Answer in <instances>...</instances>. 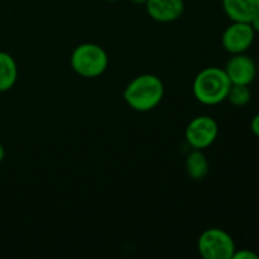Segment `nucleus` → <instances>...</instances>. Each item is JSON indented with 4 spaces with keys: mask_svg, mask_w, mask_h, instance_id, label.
<instances>
[{
    "mask_svg": "<svg viewBox=\"0 0 259 259\" xmlns=\"http://www.w3.org/2000/svg\"><path fill=\"white\" fill-rule=\"evenodd\" d=\"M250 131H252V133L254 134L257 138H259V113L255 114V115L253 116L252 121H250Z\"/></svg>",
    "mask_w": 259,
    "mask_h": 259,
    "instance_id": "14",
    "label": "nucleus"
},
{
    "mask_svg": "<svg viewBox=\"0 0 259 259\" xmlns=\"http://www.w3.org/2000/svg\"><path fill=\"white\" fill-rule=\"evenodd\" d=\"M4 157H5V149H4V147H3L2 144H0V163H2V162H3Z\"/></svg>",
    "mask_w": 259,
    "mask_h": 259,
    "instance_id": "16",
    "label": "nucleus"
},
{
    "mask_svg": "<svg viewBox=\"0 0 259 259\" xmlns=\"http://www.w3.org/2000/svg\"><path fill=\"white\" fill-rule=\"evenodd\" d=\"M252 99V93H250V89L248 85H235L232 83L230 86V90L228 93L227 100L229 101L232 105L238 106V108H242L245 106Z\"/></svg>",
    "mask_w": 259,
    "mask_h": 259,
    "instance_id": "12",
    "label": "nucleus"
},
{
    "mask_svg": "<svg viewBox=\"0 0 259 259\" xmlns=\"http://www.w3.org/2000/svg\"><path fill=\"white\" fill-rule=\"evenodd\" d=\"M255 39V32L248 22H233L222 37V45L230 55L245 53Z\"/></svg>",
    "mask_w": 259,
    "mask_h": 259,
    "instance_id": "6",
    "label": "nucleus"
},
{
    "mask_svg": "<svg viewBox=\"0 0 259 259\" xmlns=\"http://www.w3.org/2000/svg\"><path fill=\"white\" fill-rule=\"evenodd\" d=\"M132 3H134V4H138V5H144L147 3V0H131Z\"/></svg>",
    "mask_w": 259,
    "mask_h": 259,
    "instance_id": "17",
    "label": "nucleus"
},
{
    "mask_svg": "<svg viewBox=\"0 0 259 259\" xmlns=\"http://www.w3.org/2000/svg\"><path fill=\"white\" fill-rule=\"evenodd\" d=\"M224 71L232 83L249 86L257 76V65L250 56L239 53L233 55L225 65Z\"/></svg>",
    "mask_w": 259,
    "mask_h": 259,
    "instance_id": "7",
    "label": "nucleus"
},
{
    "mask_svg": "<svg viewBox=\"0 0 259 259\" xmlns=\"http://www.w3.org/2000/svg\"><path fill=\"white\" fill-rule=\"evenodd\" d=\"M230 86L232 82L224 68L212 66L197 73L192 85V93L199 103L204 105H218L227 100Z\"/></svg>",
    "mask_w": 259,
    "mask_h": 259,
    "instance_id": "2",
    "label": "nucleus"
},
{
    "mask_svg": "<svg viewBox=\"0 0 259 259\" xmlns=\"http://www.w3.org/2000/svg\"><path fill=\"white\" fill-rule=\"evenodd\" d=\"M164 95V86L161 78L152 73L134 77L124 90V100L136 111H149L156 108Z\"/></svg>",
    "mask_w": 259,
    "mask_h": 259,
    "instance_id": "1",
    "label": "nucleus"
},
{
    "mask_svg": "<svg viewBox=\"0 0 259 259\" xmlns=\"http://www.w3.org/2000/svg\"><path fill=\"white\" fill-rule=\"evenodd\" d=\"M233 259H259V255L250 249H237L233 255Z\"/></svg>",
    "mask_w": 259,
    "mask_h": 259,
    "instance_id": "13",
    "label": "nucleus"
},
{
    "mask_svg": "<svg viewBox=\"0 0 259 259\" xmlns=\"http://www.w3.org/2000/svg\"><path fill=\"white\" fill-rule=\"evenodd\" d=\"M223 9L232 22H248L259 13V0H223Z\"/></svg>",
    "mask_w": 259,
    "mask_h": 259,
    "instance_id": "9",
    "label": "nucleus"
},
{
    "mask_svg": "<svg viewBox=\"0 0 259 259\" xmlns=\"http://www.w3.org/2000/svg\"><path fill=\"white\" fill-rule=\"evenodd\" d=\"M197 249L205 259H233L237 247L229 233L219 228H211L200 235Z\"/></svg>",
    "mask_w": 259,
    "mask_h": 259,
    "instance_id": "4",
    "label": "nucleus"
},
{
    "mask_svg": "<svg viewBox=\"0 0 259 259\" xmlns=\"http://www.w3.org/2000/svg\"><path fill=\"white\" fill-rule=\"evenodd\" d=\"M106 2H118V0H106Z\"/></svg>",
    "mask_w": 259,
    "mask_h": 259,
    "instance_id": "18",
    "label": "nucleus"
},
{
    "mask_svg": "<svg viewBox=\"0 0 259 259\" xmlns=\"http://www.w3.org/2000/svg\"><path fill=\"white\" fill-rule=\"evenodd\" d=\"M18 80V66L14 57L0 51V93L9 91Z\"/></svg>",
    "mask_w": 259,
    "mask_h": 259,
    "instance_id": "10",
    "label": "nucleus"
},
{
    "mask_svg": "<svg viewBox=\"0 0 259 259\" xmlns=\"http://www.w3.org/2000/svg\"><path fill=\"white\" fill-rule=\"evenodd\" d=\"M185 167H186V172L192 180L195 181H200L204 180L207 176L210 169L209 161H207L206 156L202 153L200 149H194L189 156L186 157V162H185Z\"/></svg>",
    "mask_w": 259,
    "mask_h": 259,
    "instance_id": "11",
    "label": "nucleus"
},
{
    "mask_svg": "<svg viewBox=\"0 0 259 259\" xmlns=\"http://www.w3.org/2000/svg\"><path fill=\"white\" fill-rule=\"evenodd\" d=\"M250 25H252V28H253V30H254L255 32V34H257V33H259V13L257 15H255L254 18H253L252 20H250Z\"/></svg>",
    "mask_w": 259,
    "mask_h": 259,
    "instance_id": "15",
    "label": "nucleus"
},
{
    "mask_svg": "<svg viewBox=\"0 0 259 259\" xmlns=\"http://www.w3.org/2000/svg\"><path fill=\"white\" fill-rule=\"evenodd\" d=\"M219 126L217 120L209 115H200L192 119L185 132L186 142L194 149L209 148L218 138Z\"/></svg>",
    "mask_w": 259,
    "mask_h": 259,
    "instance_id": "5",
    "label": "nucleus"
},
{
    "mask_svg": "<svg viewBox=\"0 0 259 259\" xmlns=\"http://www.w3.org/2000/svg\"><path fill=\"white\" fill-rule=\"evenodd\" d=\"M109 57L105 50L95 43H82L71 55V67L81 77H99L106 71Z\"/></svg>",
    "mask_w": 259,
    "mask_h": 259,
    "instance_id": "3",
    "label": "nucleus"
},
{
    "mask_svg": "<svg viewBox=\"0 0 259 259\" xmlns=\"http://www.w3.org/2000/svg\"><path fill=\"white\" fill-rule=\"evenodd\" d=\"M144 5L149 17L161 23L175 22L185 10L184 0H147Z\"/></svg>",
    "mask_w": 259,
    "mask_h": 259,
    "instance_id": "8",
    "label": "nucleus"
}]
</instances>
